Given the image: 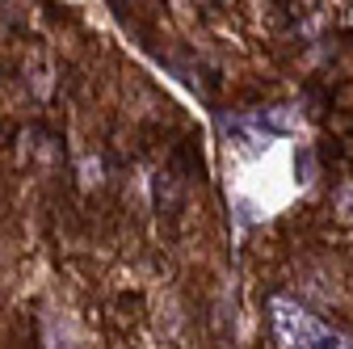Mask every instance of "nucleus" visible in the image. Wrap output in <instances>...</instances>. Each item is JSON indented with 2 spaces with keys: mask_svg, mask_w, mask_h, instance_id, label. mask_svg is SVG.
Returning <instances> with one entry per match:
<instances>
[{
  "mask_svg": "<svg viewBox=\"0 0 353 349\" xmlns=\"http://www.w3.org/2000/svg\"><path fill=\"white\" fill-rule=\"evenodd\" d=\"M274 332H278V345L282 349H353L349 337H341L336 328H328L324 320H316L307 308L290 299H274Z\"/></svg>",
  "mask_w": 353,
  "mask_h": 349,
  "instance_id": "obj_1",
  "label": "nucleus"
},
{
  "mask_svg": "<svg viewBox=\"0 0 353 349\" xmlns=\"http://www.w3.org/2000/svg\"><path fill=\"white\" fill-rule=\"evenodd\" d=\"M341 215H345V219H353V190L341 194Z\"/></svg>",
  "mask_w": 353,
  "mask_h": 349,
  "instance_id": "obj_2",
  "label": "nucleus"
}]
</instances>
